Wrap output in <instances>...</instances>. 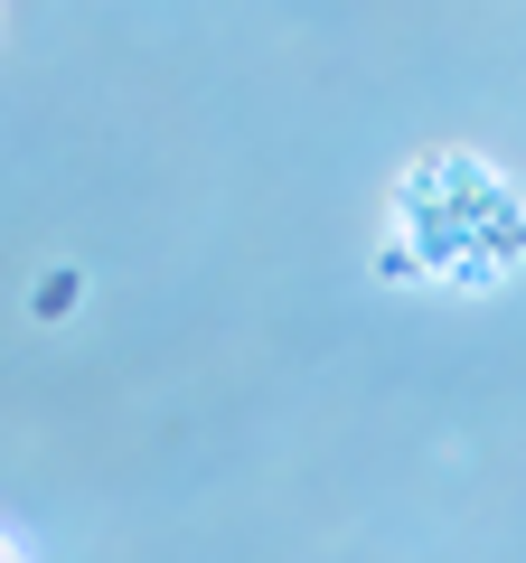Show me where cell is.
Returning <instances> with one entry per match:
<instances>
[{"label":"cell","instance_id":"1","mask_svg":"<svg viewBox=\"0 0 526 563\" xmlns=\"http://www.w3.org/2000/svg\"><path fill=\"white\" fill-rule=\"evenodd\" d=\"M0 563H20V544H10V536H0Z\"/></svg>","mask_w":526,"mask_h":563}]
</instances>
